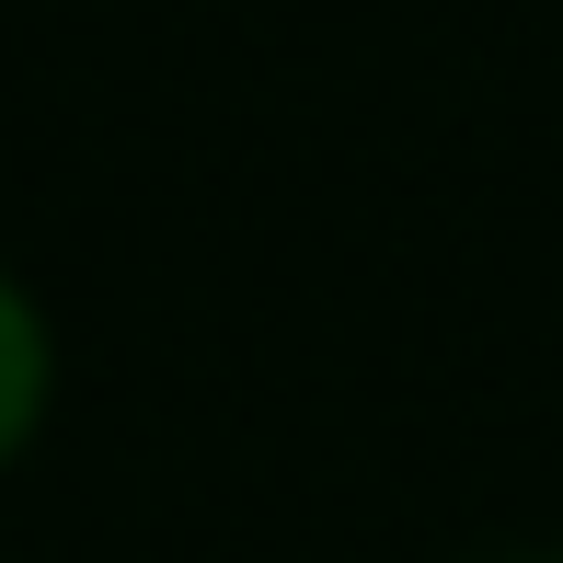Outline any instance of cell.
I'll return each instance as SVG.
<instances>
[{
  "label": "cell",
  "mask_w": 563,
  "mask_h": 563,
  "mask_svg": "<svg viewBox=\"0 0 563 563\" xmlns=\"http://www.w3.org/2000/svg\"><path fill=\"white\" fill-rule=\"evenodd\" d=\"M35 402H46V334H35V311L12 299V276H0V460L23 449Z\"/></svg>",
  "instance_id": "6da1fadb"
}]
</instances>
